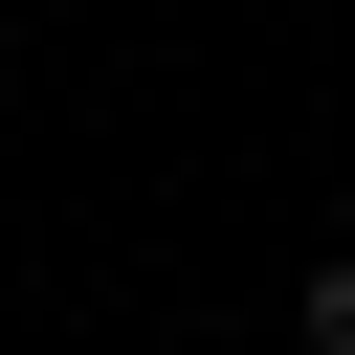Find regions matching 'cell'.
<instances>
[{
  "label": "cell",
  "mask_w": 355,
  "mask_h": 355,
  "mask_svg": "<svg viewBox=\"0 0 355 355\" xmlns=\"http://www.w3.org/2000/svg\"><path fill=\"white\" fill-rule=\"evenodd\" d=\"M288 333H311V355H355V266H311V311H288Z\"/></svg>",
  "instance_id": "cell-1"
}]
</instances>
